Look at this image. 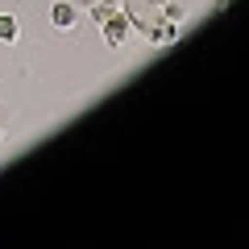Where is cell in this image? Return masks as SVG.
Masks as SVG:
<instances>
[{"mask_svg":"<svg viewBox=\"0 0 249 249\" xmlns=\"http://www.w3.org/2000/svg\"><path fill=\"white\" fill-rule=\"evenodd\" d=\"M100 29H104V42L112 46V50H121V46L129 42V29H133V21L124 17L121 9H116V13H112V17H108V21H104V25H100Z\"/></svg>","mask_w":249,"mask_h":249,"instance_id":"6da1fadb","label":"cell"},{"mask_svg":"<svg viewBox=\"0 0 249 249\" xmlns=\"http://www.w3.org/2000/svg\"><path fill=\"white\" fill-rule=\"evenodd\" d=\"M50 25L54 29H75V25H79V9L67 4V0H58V4L50 9Z\"/></svg>","mask_w":249,"mask_h":249,"instance_id":"7a4b0ae2","label":"cell"},{"mask_svg":"<svg viewBox=\"0 0 249 249\" xmlns=\"http://www.w3.org/2000/svg\"><path fill=\"white\" fill-rule=\"evenodd\" d=\"M21 37V21L13 13H0V42H17Z\"/></svg>","mask_w":249,"mask_h":249,"instance_id":"3957f363","label":"cell"},{"mask_svg":"<svg viewBox=\"0 0 249 249\" xmlns=\"http://www.w3.org/2000/svg\"><path fill=\"white\" fill-rule=\"evenodd\" d=\"M0 137H4V124H0Z\"/></svg>","mask_w":249,"mask_h":249,"instance_id":"277c9868","label":"cell"}]
</instances>
